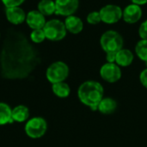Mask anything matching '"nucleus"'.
Returning <instances> with one entry per match:
<instances>
[{
    "instance_id": "obj_9",
    "label": "nucleus",
    "mask_w": 147,
    "mask_h": 147,
    "mask_svg": "<svg viewBox=\"0 0 147 147\" xmlns=\"http://www.w3.org/2000/svg\"><path fill=\"white\" fill-rule=\"evenodd\" d=\"M56 14L62 16L74 15L79 7V0H54Z\"/></svg>"
},
{
    "instance_id": "obj_8",
    "label": "nucleus",
    "mask_w": 147,
    "mask_h": 147,
    "mask_svg": "<svg viewBox=\"0 0 147 147\" xmlns=\"http://www.w3.org/2000/svg\"><path fill=\"white\" fill-rule=\"evenodd\" d=\"M101 78L110 84L118 82L122 76L121 67L115 63H108L103 64L99 71Z\"/></svg>"
},
{
    "instance_id": "obj_5",
    "label": "nucleus",
    "mask_w": 147,
    "mask_h": 147,
    "mask_svg": "<svg viewBox=\"0 0 147 147\" xmlns=\"http://www.w3.org/2000/svg\"><path fill=\"white\" fill-rule=\"evenodd\" d=\"M69 67L63 61H56L52 63L47 69V79L52 84L65 82L69 76Z\"/></svg>"
},
{
    "instance_id": "obj_22",
    "label": "nucleus",
    "mask_w": 147,
    "mask_h": 147,
    "mask_svg": "<svg viewBox=\"0 0 147 147\" xmlns=\"http://www.w3.org/2000/svg\"><path fill=\"white\" fill-rule=\"evenodd\" d=\"M86 22L90 25H97L100 22H102L99 10L90 11L86 16Z\"/></svg>"
},
{
    "instance_id": "obj_25",
    "label": "nucleus",
    "mask_w": 147,
    "mask_h": 147,
    "mask_svg": "<svg viewBox=\"0 0 147 147\" xmlns=\"http://www.w3.org/2000/svg\"><path fill=\"white\" fill-rule=\"evenodd\" d=\"M140 81L141 84L147 89V68L144 69L140 74Z\"/></svg>"
},
{
    "instance_id": "obj_13",
    "label": "nucleus",
    "mask_w": 147,
    "mask_h": 147,
    "mask_svg": "<svg viewBox=\"0 0 147 147\" xmlns=\"http://www.w3.org/2000/svg\"><path fill=\"white\" fill-rule=\"evenodd\" d=\"M64 23H65L67 32H69L72 34H78L84 29L83 20L75 15L66 16Z\"/></svg>"
},
{
    "instance_id": "obj_1",
    "label": "nucleus",
    "mask_w": 147,
    "mask_h": 147,
    "mask_svg": "<svg viewBox=\"0 0 147 147\" xmlns=\"http://www.w3.org/2000/svg\"><path fill=\"white\" fill-rule=\"evenodd\" d=\"M35 53L26 43L5 45L2 53V73L8 78H23L35 66Z\"/></svg>"
},
{
    "instance_id": "obj_23",
    "label": "nucleus",
    "mask_w": 147,
    "mask_h": 147,
    "mask_svg": "<svg viewBox=\"0 0 147 147\" xmlns=\"http://www.w3.org/2000/svg\"><path fill=\"white\" fill-rule=\"evenodd\" d=\"M138 32L141 40H147V19L141 22Z\"/></svg>"
},
{
    "instance_id": "obj_12",
    "label": "nucleus",
    "mask_w": 147,
    "mask_h": 147,
    "mask_svg": "<svg viewBox=\"0 0 147 147\" xmlns=\"http://www.w3.org/2000/svg\"><path fill=\"white\" fill-rule=\"evenodd\" d=\"M7 20L15 25H18L26 21V13L25 11L20 7H12V8H6L5 11Z\"/></svg>"
},
{
    "instance_id": "obj_17",
    "label": "nucleus",
    "mask_w": 147,
    "mask_h": 147,
    "mask_svg": "<svg viewBox=\"0 0 147 147\" xmlns=\"http://www.w3.org/2000/svg\"><path fill=\"white\" fill-rule=\"evenodd\" d=\"M37 9V10H39L45 16L56 14V6L53 0H40L38 3Z\"/></svg>"
},
{
    "instance_id": "obj_4",
    "label": "nucleus",
    "mask_w": 147,
    "mask_h": 147,
    "mask_svg": "<svg viewBox=\"0 0 147 147\" xmlns=\"http://www.w3.org/2000/svg\"><path fill=\"white\" fill-rule=\"evenodd\" d=\"M46 38L52 41L62 40L67 34L64 22L59 19H52L46 22L43 28Z\"/></svg>"
},
{
    "instance_id": "obj_3",
    "label": "nucleus",
    "mask_w": 147,
    "mask_h": 147,
    "mask_svg": "<svg viewBox=\"0 0 147 147\" xmlns=\"http://www.w3.org/2000/svg\"><path fill=\"white\" fill-rule=\"evenodd\" d=\"M100 46L105 53H116L123 48L124 39L119 32L109 29L101 35Z\"/></svg>"
},
{
    "instance_id": "obj_6",
    "label": "nucleus",
    "mask_w": 147,
    "mask_h": 147,
    "mask_svg": "<svg viewBox=\"0 0 147 147\" xmlns=\"http://www.w3.org/2000/svg\"><path fill=\"white\" fill-rule=\"evenodd\" d=\"M24 131L29 138L34 140L40 139L43 137L47 131V122L40 116L30 118L26 121Z\"/></svg>"
},
{
    "instance_id": "obj_18",
    "label": "nucleus",
    "mask_w": 147,
    "mask_h": 147,
    "mask_svg": "<svg viewBox=\"0 0 147 147\" xmlns=\"http://www.w3.org/2000/svg\"><path fill=\"white\" fill-rule=\"evenodd\" d=\"M52 91L59 98H66L71 93V88L65 82H60L52 84Z\"/></svg>"
},
{
    "instance_id": "obj_11",
    "label": "nucleus",
    "mask_w": 147,
    "mask_h": 147,
    "mask_svg": "<svg viewBox=\"0 0 147 147\" xmlns=\"http://www.w3.org/2000/svg\"><path fill=\"white\" fill-rule=\"evenodd\" d=\"M26 22L28 26L34 30L43 28L47 21L45 16H43L39 10H31L27 14Z\"/></svg>"
},
{
    "instance_id": "obj_10",
    "label": "nucleus",
    "mask_w": 147,
    "mask_h": 147,
    "mask_svg": "<svg viewBox=\"0 0 147 147\" xmlns=\"http://www.w3.org/2000/svg\"><path fill=\"white\" fill-rule=\"evenodd\" d=\"M142 15L143 11L141 6L131 3L124 8L122 11V19L128 24H134L140 21Z\"/></svg>"
},
{
    "instance_id": "obj_20",
    "label": "nucleus",
    "mask_w": 147,
    "mask_h": 147,
    "mask_svg": "<svg viewBox=\"0 0 147 147\" xmlns=\"http://www.w3.org/2000/svg\"><path fill=\"white\" fill-rule=\"evenodd\" d=\"M134 52L137 57L146 64L147 68V40L140 39L135 45Z\"/></svg>"
},
{
    "instance_id": "obj_14",
    "label": "nucleus",
    "mask_w": 147,
    "mask_h": 147,
    "mask_svg": "<svg viewBox=\"0 0 147 147\" xmlns=\"http://www.w3.org/2000/svg\"><path fill=\"white\" fill-rule=\"evenodd\" d=\"M134 59V53L127 48H122L116 53L115 64L120 67H127L132 65Z\"/></svg>"
},
{
    "instance_id": "obj_21",
    "label": "nucleus",
    "mask_w": 147,
    "mask_h": 147,
    "mask_svg": "<svg viewBox=\"0 0 147 147\" xmlns=\"http://www.w3.org/2000/svg\"><path fill=\"white\" fill-rule=\"evenodd\" d=\"M30 39H31V40L34 43L39 44V43L43 42L47 39L43 28H40V29H34L31 32V34H30Z\"/></svg>"
},
{
    "instance_id": "obj_24",
    "label": "nucleus",
    "mask_w": 147,
    "mask_h": 147,
    "mask_svg": "<svg viewBox=\"0 0 147 147\" xmlns=\"http://www.w3.org/2000/svg\"><path fill=\"white\" fill-rule=\"evenodd\" d=\"M1 1L6 8H12V7L20 6L22 3H23L25 0H1Z\"/></svg>"
},
{
    "instance_id": "obj_2",
    "label": "nucleus",
    "mask_w": 147,
    "mask_h": 147,
    "mask_svg": "<svg viewBox=\"0 0 147 147\" xmlns=\"http://www.w3.org/2000/svg\"><path fill=\"white\" fill-rule=\"evenodd\" d=\"M104 89L96 81L88 80L80 84L78 90V96L80 102L91 110H97L98 105L104 97Z\"/></svg>"
},
{
    "instance_id": "obj_19",
    "label": "nucleus",
    "mask_w": 147,
    "mask_h": 147,
    "mask_svg": "<svg viewBox=\"0 0 147 147\" xmlns=\"http://www.w3.org/2000/svg\"><path fill=\"white\" fill-rule=\"evenodd\" d=\"M12 109L5 102H0V126L14 122L11 116Z\"/></svg>"
},
{
    "instance_id": "obj_7",
    "label": "nucleus",
    "mask_w": 147,
    "mask_h": 147,
    "mask_svg": "<svg viewBox=\"0 0 147 147\" xmlns=\"http://www.w3.org/2000/svg\"><path fill=\"white\" fill-rule=\"evenodd\" d=\"M123 9L116 4H106L102 6L100 10V16L102 22L105 24H115L122 19Z\"/></svg>"
},
{
    "instance_id": "obj_27",
    "label": "nucleus",
    "mask_w": 147,
    "mask_h": 147,
    "mask_svg": "<svg viewBox=\"0 0 147 147\" xmlns=\"http://www.w3.org/2000/svg\"><path fill=\"white\" fill-rule=\"evenodd\" d=\"M132 3H135V4H138L140 6H142V5H145L147 3V0H130Z\"/></svg>"
},
{
    "instance_id": "obj_16",
    "label": "nucleus",
    "mask_w": 147,
    "mask_h": 147,
    "mask_svg": "<svg viewBox=\"0 0 147 147\" xmlns=\"http://www.w3.org/2000/svg\"><path fill=\"white\" fill-rule=\"evenodd\" d=\"M11 116L13 121L15 122H25L29 118V109L25 105H17L12 109Z\"/></svg>"
},
{
    "instance_id": "obj_15",
    "label": "nucleus",
    "mask_w": 147,
    "mask_h": 147,
    "mask_svg": "<svg viewBox=\"0 0 147 147\" xmlns=\"http://www.w3.org/2000/svg\"><path fill=\"white\" fill-rule=\"evenodd\" d=\"M117 109V102L111 97H103L100 102L97 110L102 115H111L115 112Z\"/></svg>"
},
{
    "instance_id": "obj_26",
    "label": "nucleus",
    "mask_w": 147,
    "mask_h": 147,
    "mask_svg": "<svg viewBox=\"0 0 147 147\" xmlns=\"http://www.w3.org/2000/svg\"><path fill=\"white\" fill-rule=\"evenodd\" d=\"M116 53H106V60L108 63H115Z\"/></svg>"
}]
</instances>
